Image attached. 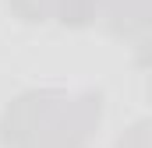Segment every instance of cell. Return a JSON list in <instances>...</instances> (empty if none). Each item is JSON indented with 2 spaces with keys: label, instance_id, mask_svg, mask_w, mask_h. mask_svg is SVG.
<instances>
[{
  "label": "cell",
  "instance_id": "6da1fadb",
  "mask_svg": "<svg viewBox=\"0 0 152 148\" xmlns=\"http://www.w3.org/2000/svg\"><path fill=\"white\" fill-rule=\"evenodd\" d=\"M149 99H152V78H149Z\"/></svg>",
  "mask_w": 152,
  "mask_h": 148
}]
</instances>
